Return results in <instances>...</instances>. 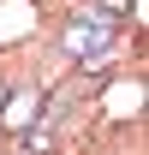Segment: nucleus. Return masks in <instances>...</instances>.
Masks as SVG:
<instances>
[{"mask_svg": "<svg viewBox=\"0 0 149 155\" xmlns=\"http://www.w3.org/2000/svg\"><path fill=\"white\" fill-rule=\"evenodd\" d=\"M66 42H72V54H95V48H108V42H113V24H108V18H84Z\"/></svg>", "mask_w": 149, "mask_h": 155, "instance_id": "f257e3e1", "label": "nucleus"}, {"mask_svg": "<svg viewBox=\"0 0 149 155\" xmlns=\"http://www.w3.org/2000/svg\"><path fill=\"white\" fill-rule=\"evenodd\" d=\"M36 114H42V96H36V90H18V96L6 101V125H12V131H30Z\"/></svg>", "mask_w": 149, "mask_h": 155, "instance_id": "f03ea898", "label": "nucleus"}]
</instances>
